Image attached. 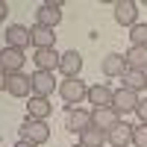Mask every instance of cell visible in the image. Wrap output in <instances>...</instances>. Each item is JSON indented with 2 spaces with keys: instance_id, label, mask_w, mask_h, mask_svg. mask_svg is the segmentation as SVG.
Returning <instances> with one entry per match:
<instances>
[{
  "instance_id": "4",
  "label": "cell",
  "mask_w": 147,
  "mask_h": 147,
  "mask_svg": "<svg viewBox=\"0 0 147 147\" xmlns=\"http://www.w3.org/2000/svg\"><path fill=\"white\" fill-rule=\"evenodd\" d=\"M118 124H121V115L112 106H103V109H94L91 112V127H97L100 132H112Z\"/></svg>"
},
{
  "instance_id": "26",
  "label": "cell",
  "mask_w": 147,
  "mask_h": 147,
  "mask_svg": "<svg viewBox=\"0 0 147 147\" xmlns=\"http://www.w3.org/2000/svg\"><path fill=\"white\" fill-rule=\"evenodd\" d=\"M6 12H9V3H6V0H0V21L6 18Z\"/></svg>"
},
{
  "instance_id": "17",
  "label": "cell",
  "mask_w": 147,
  "mask_h": 147,
  "mask_svg": "<svg viewBox=\"0 0 147 147\" xmlns=\"http://www.w3.org/2000/svg\"><path fill=\"white\" fill-rule=\"evenodd\" d=\"M53 112V106H50V100L47 97H30V106H27V118H35V121H44L47 115Z\"/></svg>"
},
{
  "instance_id": "21",
  "label": "cell",
  "mask_w": 147,
  "mask_h": 147,
  "mask_svg": "<svg viewBox=\"0 0 147 147\" xmlns=\"http://www.w3.org/2000/svg\"><path fill=\"white\" fill-rule=\"evenodd\" d=\"M124 88H129V91H144L147 88V74L144 71H127L124 74Z\"/></svg>"
},
{
  "instance_id": "19",
  "label": "cell",
  "mask_w": 147,
  "mask_h": 147,
  "mask_svg": "<svg viewBox=\"0 0 147 147\" xmlns=\"http://www.w3.org/2000/svg\"><path fill=\"white\" fill-rule=\"evenodd\" d=\"M124 59H127V71H147V47H129Z\"/></svg>"
},
{
  "instance_id": "16",
  "label": "cell",
  "mask_w": 147,
  "mask_h": 147,
  "mask_svg": "<svg viewBox=\"0 0 147 147\" xmlns=\"http://www.w3.org/2000/svg\"><path fill=\"white\" fill-rule=\"evenodd\" d=\"M30 38H32V44H35V50H50V47L56 44V35H53V30H47V27H35L30 30Z\"/></svg>"
},
{
  "instance_id": "3",
  "label": "cell",
  "mask_w": 147,
  "mask_h": 147,
  "mask_svg": "<svg viewBox=\"0 0 147 147\" xmlns=\"http://www.w3.org/2000/svg\"><path fill=\"white\" fill-rule=\"evenodd\" d=\"M112 9H115V21L121 24V27L132 30L138 24V3H136V0H118Z\"/></svg>"
},
{
  "instance_id": "1",
  "label": "cell",
  "mask_w": 147,
  "mask_h": 147,
  "mask_svg": "<svg viewBox=\"0 0 147 147\" xmlns=\"http://www.w3.org/2000/svg\"><path fill=\"white\" fill-rule=\"evenodd\" d=\"M59 97L68 103L65 109H77L85 97H88V85H85L80 77H74V80H62L59 82Z\"/></svg>"
},
{
  "instance_id": "5",
  "label": "cell",
  "mask_w": 147,
  "mask_h": 147,
  "mask_svg": "<svg viewBox=\"0 0 147 147\" xmlns=\"http://www.w3.org/2000/svg\"><path fill=\"white\" fill-rule=\"evenodd\" d=\"M112 109L118 115H127V112H136L138 109V94L129 91V88H118L112 94Z\"/></svg>"
},
{
  "instance_id": "10",
  "label": "cell",
  "mask_w": 147,
  "mask_h": 147,
  "mask_svg": "<svg viewBox=\"0 0 147 147\" xmlns=\"http://www.w3.org/2000/svg\"><path fill=\"white\" fill-rule=\"evenodd\" d=\"M112 88H109L106 82H94L91 88H88V97H85V100H88L94 109H103V106H112Z\"/></svg>"
},
{
  "instance_id": "18",
  "label": "cell",
  "mask_w": 147,
  "mask_h": 147,
  "mask_svg": "<svg viewBox=\"0 0 147 147\" xmlns=\"http://www.w3.org/2000/svg\"><path fill=\"white\" fill-rule=\"evenodd\" d=\"M106 141L112 144V147H127V144H132V127H129V124H118L112 132H106Z\"/></svg>"
},
{
  "instance_id": "27",
  "label": "cell",
  "mask_w": 147,
  "mask_h": 147,
  "mask_svg": "<svg viewBox=\"0 0 147 147\" xmlns=\"http://www.w3.org/2000/svg\"><path fill=\"white\" fill-rule=\"evenodd\" d=\"M15 147H35V144H30V141H18Z\"/></svg>"
},
{
  "instance_id": "13",
  "label": "cell",
  "mask_w": 147,
  "mask_h": 147,
  "mask_svg": "<svg viewBox=\"0 0 147 147\" xmlns=\"http://www.w3.org/2000/svg\"><path fill=\"white\" fill-rule=\"evenodd\" d=\"M100 71L106 74V77H124L127 74V59L121 53H106L103 62H100Z\"/></svg>"
},
{
  "instance_id": "14",
  "label": "cell",
  "mask_w": 147,
  "mask_h": 147,
  "mask_svg": "<svg viewBox=\"0 0 147 147\" xmlns=\"http://www.w3.org/2000/svg\"><path fill=\"white\" fill-rule=\"evenodd\" d=\"M65 127L71 132H82V129H88L91 127V112H85V109H68V121H65Z\"/></svg>"
},
{
  "instance_id": "24",
  "label": "cell",
  "mask_w": 147,
  "mask_h": 147,
  "mask_svg": "<svg viewBox=\"0 0 147 147\" xmlns=\"http://www.w3.org/2000/svg\"><path fill=\"white\" fill-rule=\"evenodd\" d=\"M136 115H138V121H141V124H147V100H138Z\"/></svg>"
},
{
  "instance_id": "20",
  "label": "cell",
  "mask_w": 147,
  "mask_h": 147,
  "mask_svg": "<svg viewBox=\"0 0 147 147\" xmlns=\"http://www.w3.org/2000/svg\"><path fill=\"white\" fill-rule=\"evenodd\" d=\"M106 144V132H100L97 127H88L80 132V147H103Z\"/></svg>"
},
{
  "instance_id": "11",
  "label": "cell",
  "mask_w": 147,
  "mask_h": 147,
  "mask_svg": "<svg viewBox=\"0 0 147 147\" xmlns=\"http://www.w3.org/2000/svg\"><path fill=\"white\" fill-rule=\"evenodd\" d=\"M6 91L12 97H32V80L27 74H12L9 82H6Z\"/></svg>"
},
{
  "instance_id": "9",
  "label": "cell",
  "mask_w": 147,
  "mask_h": 147,
  "mask_svg": "<svg viewBox=\"0 0 147 147\" xmlns=\"http://www.w3.org/2000/svg\"><path fill=\"white\" fill-rule=\"evenodd\" d=\"M32 38H30V30L24 27V24H12L6 27V47H15V50H24V47H30Z\"/></svg>"
},
{
  "instance_id": "28",
  "label": "cell",
  "mask_w": 147,
  "mask_h": 147,
  "mask_svg": "<svg viewBox=\"0 0 147 147\" xmlns=\"http://www.w3.org/2000/svg\"><path fill=\"white\" fill-rule=\"evenodd\" d=\"M77 147H80V144H77Z\"/></svg>"
},
{
  "instance_id": "22",
  "label": "cell",
  "mask_w": 147,
  "mask_h": 147,
  "mask_svg": "<svg viewBox=\"0 0 147 147\" xmlns=\"http://www.w3.org/2000/svg\"><path fill=\"white\" fill-rule=\"evenodd\" d=\"M129 41L132 47H147V24H136L129 30Z\"/></svg>"
},
{
  "instance_id": "6",
  "label": "cell",
  "mask_w": 147,
  "mask_h": 147,
  "mask_svg": "<svg viewBox=\"0 0 147 147\" xmlns=\"http://www.w3.org/2000/svg\"><path fill=\"white\" fill-rule=\"evenodd\" d=\"M59 21H62V3H44V6H38V12H35V24H38V27L53 30Z\"/></svg>"
},
{
  "instance_id": "29",
  "label": "cell",
  "mask_w": 147,
  "mask_h": 147,
  "mask_svg": "<svg viewBox=\"0 0 147 147\" xmlns=\"http://www.w3.org/2000/svg\"><path fill=\"white\" fill-rule=\"evenodd\" d=\"M144 74H147V71H144Z\"/></svg>"
},
{
  "instance_id": "7",
  "label": "cell",
  "mask_w": 147,
  "mask_h": 147,
  "mask_svg": "<svg viewBox=\"0 0 147 147\" xmlns=\"http://www.w3.org/2000/svg\"><path fill=\"white\" fill-rule=\"evenodd\" d=\"M30 80H32V94H35V97H50V94H53V88L59 85V82H56V77H53L50 71H35Z\"/></svg>"
},
{
  "instance_id": "15",
  "label": "cell",
  "mask_w": 147,
  "mask_h": 147,
  "mask_svg": "<svg viewBox=\"0 0 147 147\" xmlns=\"http://www.w3.org/2000/svg\"><path fill=\"white\" fill-rule=\"evenodd\" d=\"M59 59H62V56L56 53V47H50V50H35L32 62H35L38 71H50V74H53V71L59 68Z\"/></svg>"
},
{
  "instance_id": "23",
  "label": "cell",
  "mask_w": 147,
  "mask_h": 147,
  "mask_svg": "<svg viewBox=\"0 0 147 147\" xmlns=\"http://www.w3.org/2000/svg\"><path fill=\"white\" fill-rule=\"evenodd\" d=\"M132 144L136 147H147V124L132 127Z\"/></svg>"
},
{
  "instance_id": "8",
  "label": "cell",
  "mask_w": 147,
  "mask_h": 147,
  "mask_svg": "<svg viewBox=\"0 0 147 147\" xmlns=\"http://www.w3.org/2000/svg\"><path fill=\"white\" fill-rule=\"evenodd\" d=\"M24 50H15V47H3L0 50V68H3L9 77L12 74H21V68H24Z\"/></svg>"
},
{
  "instance_id": "12",
  "label": "cell",
  "mask_w": 147,
  "mask_h": 147,
  "mask_svg": "<svg viewBox=\"0 0 147 147\" xmlns=\"http://www.w3.org/2000/svg\"><path fill=\"white\" fill-rule=\"evenodd\" d=\"M59 71L65 74V80L80 77V71H82V56H80L77 50H68V53H62V59H59Z\"/></svg>"
},
{
  "instance_id": "2",
  "label": "cell",
  "mask_w": 147,
  "mask_h": 147,
  "mask_svg": "<svg viewBox=\"0 0 147 147\" xmlns=\"http://www.w3.org/2000/svg\"><path fill=\"white\" fill-rule=\"evenodd\" d=\"M18 132H21V141H30L35 147L50 141V127H47L44 121H35V118H24V124H21Z\"/></svg>"
},
{
  "instance_id": "25",
  "label": "cell",
  "mask_w": 147,
  "mask_h": 147,
  "mask_svg": "<svg viewBox=\"0 0 147 147\" xmlns=\"http://www.w3.org/2000/svg\"><path fill=\"white\" fill-rule=\"evenodd\" d=\"M6 82H9V74H6L3 68H0V91H3V88H6Z\"/></svg>"
}]
</instances>
